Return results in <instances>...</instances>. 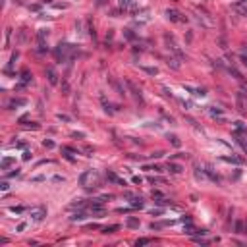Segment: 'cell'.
<instances>
[{"mask_svg": "<svg viewBox=\"0 0 247 247\" xmlns=\"http://www.w3.org/2000/svg\"><path fill=\"white\" fill-rule=\"evenodd\" d=\"M77 54V50H75V47H73V44H58V47L54 48V56L58 60H70V58H73V56Z\"/></svg>", "mask_w": 247, "mask_h": 247, "instance_id": "cell-1", "label": "cell"}, {"mask_svg": "<svg viewBox=\"0 0 247 247\" xmlns=\"http://www.w3.org/2000/svg\"><path fill=\"white\" fill-rule=\"evenodd\" d=\"M98 180H101V176H98V172L95 170H87L83 172V174L79 176V183L83 185V187H89V185H98Z\"/></svg>", "mask_w": 247, "mask_h": 247, "instance_id": "cell-2", "label": "cell"}, {"mask_svg": "<svg viewBox=\"0 0 247 247\" xmlns=\"http://www.w3.org/2000/svg\"><path fill=\"white\" fill-rule=\"evenodd\" d=\"M29 214H31V220L41 222L44 216H47V209H44V207H35V209H31V211H29Z\"/></svg>", "mask_w": 247, "mask_h": 247, "instance_id": "cell-3", "label": "cell"}, {"mask_svg": "<svg viewBox=\"0 0 247 247\" xmlns=\"http://www.w3.org/2000/svg\"><path fill=\"white\" fill-rule=\"evenodd\" d=\"M166 18L170 19V21H176V23H183V21H187V18H185V16H182L178 10H166Z\"/></svg>", "mask_w": 247, "mask_h": 247, "instance_id": "cell-4", "label": "cell"}, {"mask_svg": "<svg viewBox=\"0 0 247 247\" xmlns=\"http://www.w3.org/2000/svg\"><path fill=\"white\" fill-rule=\"evenodd\" d=\"M126 85H127V87H129V91H131V95H133V97L137 98L139 102H143V95H141V91H139L137 87H135V83H133V81H129V79H127V81H126Z\"/></svg>", "mask_w": 247, "mask_h": 247, "instance_id": "cell-5", "label": "cell"}, {"mask_svg": "<svg viewBox=\"0 0 247 247\" xmlns=\"http://www.w3.org/2000/svg\"><path fill=\"white\" fill-rule=\"evenodd\" d=\"M205 168H207V170H205V174L209 176V180H211V182H216V183H220V182H222V180H220V176H218L216 172L212 170V166H211V164H207Z\"/></svg>", "mask_w": 247, "mask_h": 247, "instance_id": "cell-6", "label": "cell"}, {"mask_svg": "<svg viewBox=\"0 0 247 247\" xmlns=\"http://www.w3.org/2000/svg\"><path fill=\"white\" fill-rule=\"evenodd\" d=\"M120 8H122L124 12H127V10H129V12H135V10H137V6H135L133 0H120Z\"/></svg>", "mask_w": 247, "mask_h": 247, "instance_id": "cell-7", "label": "cell"}, {"mask_svg": "<svg viewBox=\"0 0 247 247\" xmlns=\"http://www.w3.org/2000/svg\"><path fill=\"white\" fill-rule=\"evenodd\" d=\"M236 141L243 147V151H247V133H241V131H236Z\"/></svg>", "mask_w": 247, "mask_h": 247, "instance_id": "cell-8", "label": "cell"}, {"mask_svg": "<svg viewBox=\"0 0 247 247\" xmlns=\"http://www.w3.org/2000/svg\"><path fill=\"white\" fill-rule=\"evenodd\" d=\"M127 199H131V209H143V207H145V203H143V199H141V197H133V195H131V197H127Z\"/></svg>", "mask_w": 247, "mask_h": 247, "instance_id": "cell-9", "label": "cell"}, {"mask_svg": "<svg viewBox=\"0 0 247 247\" xmlns=\"http://www.w3.org/2000/svg\"><path fill=\"white\" fill-rule=\"evenodd\" d=\"M12 164H16V158H14V156H4L2 162H0V168H2V170H6V168L12 166Z\"/></svg>", "mask_w": 247, "mask_h": 247, "instance_id": "cell-10", "label": "cell"}, {"mask_svg": "<svg viewBox=\"0 0 247 247\" xmlns=\"http://www.w3.org/2000/svg\"><path fill=\"white\" fill-rule=\"evenodd\" d=\"M18 43L19 44H25L27 43V29H25V27H21V29L18 31Z\"/></svg>", "mask_w": 247, "mask_h": 247, "instance_id": "cell-11", "label": "cell"}, {"mask_svg": "<svg viewBox=\"0 0 247 247\" xmlns=\"http://www.w3.org/2000/svg\"><path fill=\"white\" fill-rule=\"evenodd\" d=\"M106 178L110 180V182H114V183H118V185H126V182H124V180H120L118 178L116 174H114V172H108V174H106Z\"/></svg>", "mask_w": 247, "mask_h": 247, "instance_id": "cell-12", "label": "cell"}, {"mask_svg": "<svg viewBox=\"0 0 247 247\" xmlns=\"http://www.w3.org/2000/svg\"><path fill=\"white\" fill-rule=\"evenodd\" d=\"M47 77H48V81H50L52 85H56V83H58V75H56V72H54V70H47Z\"/></svg>", "mask_w": 247, "mask_h": 247, "instance_id": "cell-13", "label": "cell"}, {"mask_svg": "<svg viewBox=\"0 0 247 247\" xmlns=\"http://www.w3.org/2000/svg\"><path fill=\"white\" fill-rule=\"evenodd\" d=\"M168 170H170L172 174H182L183 168L180 166V164H176V162H170V164H168Z\"/></svg>", "mask_w": 247, "mask_h": 247, "instance_id": "cell-14", "label": "cell"}, {"mask_svg": "<svg viewBox=\"0 0 247 247\" xmlns=\"http://www.w3.org/2000/svg\"><path fill=\"white\" fill-rule=\"evenodd\" d=\"M234 228H236V234H245V222L237 220V222H236V226H234Z\"/></svg>", "mask_w": 247, "mask_h": 247, "instance_id": "cell-15", "label": "cell"}, {"mask_svg": "<svg viewBox=\"0 0 247 247\" xmlns=\"http://www.w3.org/2000/svg\"><path fill=\"white\" fill-rule=\"evenodd\" d=\"M126 224H127V228H139V220H137V218H133V216L127 218Z\"/></svg>", "mask_w": 247, "mask_h": 247, "instance_id": "cell-16", "label": "cell"}, {"mask_svg": "<svg viewBox=\"0 0 247 247\" xmlns=\"http://www.w3.org/2000/svg\"><path fill=\"white\" fill-rule=\"evenodd\" d=\"M48 37V29H41L37 33V39H39V43H44V39Z\"/></svg>", "mask_w": 247, "mask_h": 247, "instance_id": "cell-17", "label": "cell"}, {"mask_svg": "<svg viewBox=\"0 0 247 247\" xmlns=\"http://www.w3.org/2000/svg\"><path fill=\"white\" fill-rule=\"evenodd\" d=\"M29 81H31V73L29 72H23L21 73V85H19V87H23V85L29 83Z\"/></svg>", "mask_w": 247, "mask_h": 247, "instance_id": "cell-18", "label": "cell"}, {"mask_svg": "<svg viewBox=\"0 0 247 247\" xmlns=\"http://www.w3.org/2000/svg\"><path fill=\"white\" fill-rule=\"evenodd\" d=\"M110 83H112V87H114V89H116V91H118V95H122V97H124V89H122V85L118 83L116 79H110Z\"/></svg>", "mask_w": 247, "mask_h": 247, "instance_id": "cell-19", "label": "cell"}, {"mask_svg": "<svg viewBox=\"0 0 247 247\" xmlns=\"http://www.w3.org/2000/svg\"><path fill=\"white\" fill-rule=\"evenodd\" d=\"M147 243H153V240H151V237H139L137 241H135V245H147Z\"/></svg>", "mask_w": 247, "mask_h": 247, "instance_id": "cell-20", "label": "cell"}, {"mask_svg": "<svg viewBox=\"0 0 247 247\" xmlns=\"http://www.w3.org/2000/svg\"><path fill=\"white\" fill-rule=\"evenodd\" d=\"M141 70L145 73H149V75H156V73H158V70H156V68H149V66H143Z\"/></svg>", "mask_w": 247, "mask_h": 247, "instance_id": "cell-21", "label": "cell"}, {"mask_svg": "<svg viewBox=\"0 0 247 247\" xmlns=\"http://www.w3.org/2000/svg\"><path fill=\"white\" fill-rule=\"evenodd\" d=\"M85 218V212H75L73 216H70V220L72 222H79V220H83Z\"/></svg>", "mask_w": 247, "mask_h": 247, "instance_id": "cell-22", "label": "cell"}, {"mask_svg": "<svg viewBox=\"0 0 247 247\" xmlns=\"http://www.w3.org/2000/svg\"><path fill=\"white\" fill-rule=\"evenodd\" d=\"M237 110H240L241 114H245V106H243V98H241V95H237Z\"/></svg>", "mask_w": 247, "mask_h": 247, "instance_id": "cell-23", "label": "cell"}, {"mask_svg": "<svg viewBox=\"0 0 247 247\" xmlns=\"http://www.w3.org/2000/svg\"><path fill=\"white\" fill-rule=\"evenodd\" d=\"M81 209V207H85V201H81V199H77V201H73V203H70V209Z\"/></svg>", "mask_w": 247, "mask_h": 247, "instance_id": "cell-24", "label": "cell"}, {"mask_svg": "<svg viewBox=\"0 0 247 247\" xmlns=\"http://www.w3.org/2000/svg\"><path fill=\"white\" fill-rule=\"evenodd\" d=\"M224 160H228V162H234V164H241L243 160L237 158V156H224Z\"/></svg>", "mask_w": 247, "mask_h": 247, "instance_id": "cell-25", "label": "cell"}, {"mask_svg": "<svg viewBox=\"0 0 247 247\" xmlns=\"http://www.w3.org/2000/svg\"><path fill=\"white\" fill-rule=\"evenodd\" d=\"M228 72H230V73H234V75H236V77H237V79H243V75H241V73H240V72H237V70H236V68H234V66H230V68H228Z\"/></svg>", "mask_w": 247, "mask_h": 247, "instance_id": "cell-26", "label": "cell"}, {"mask_svg": "<svg viewBox=\"0 0 247 247\" xmlns=\"http://www.w3.org/2000/svg\"><path fill=\"white\" fill-rule=\"evenodd\" d=\"M21 104H25V98H14L10 102V106H21Z\"/></svg>", "mask_w": 247, "mask_h": 247, "instance_id": "cell-27", "label": "cell"}, {"mask_svg": "<svg viewBox=\"0 0 247 247\" xmlns=\"http://www.w3.org/2000/svg\"><path fill=\"white\" fill-rule=\"evenodd\" d=\"M168 139H170V143H172L174 147H180V145H182V143H180V139L176 137V135H168Z\"/></svg>", "mask_w": 247, "mask_h": 247, "instance_id": "cell-28", "label": "cell"}, {"mask_svg": "<svg viewBox=\"0 0 247 247\" xmlns=\"http://www.w3.org/2000/svg\"><path fill=\"white\" fill-rule=\"evenodd\" d=\"M118 228H120L118 224H114V226H108V228H104V230H102V234H112V232H116Z\"/></svg>", "mask_w": 247, "mask_h": 247, "instance_id": "cell-29", "label": "cell"}, {"mask_svg": "<svg viewBox=\"0 0 247 247\" xmlns=\"http://www.w3.org/2000/svg\"><path fill=\"white\" fill-rule=\"evenodd\" d=\"M18 56H19V54H18V52H14V54H12V58H10V62H8V68H6V70H10V68H12V66H14V62H16V60H18Z\"/></svg>", "mask_w": 247, "mask_h": 247, "instance_id": "cell-30", "label": "cell"}, {"mask_svg": "<svg viewBox=\"0 0 247 247\" xmlns=\"http://www.w3.org/2000/svg\"><path fill=\"white\" fill-rule=\"evenodd\" d=\"M124 35H126V39H129V41L135 39V33L131 31V29H126V31H124Z\"/></svg>", "mask_w": 247, "mask_h": 247, "instance_id": "cell-31", "label": "cell"}, {"mask_svg": "<svg viewBox=\"0 0 247 247\" xmlns=\"http://www.w3.org/2000/svg\"><path fill=\"white\" fill-rule=\"evenodd\" d=\"M168 66H172L174 70L180 68V64H178V60H176V58H168Z\"/></svg>", "mask_w": 247, "mask_h": 247, "instance_id": "cell-32", "label": "cell"}, {"mask_svg": "<svg viewBox=\"0 0 247 247\" xmlns=\"http://www.w3.org/2000/svg\"><path fill=\"white\" fill-rule=\"evenodd\" d=\"M195 178L197 180H205V172L201 170V168H197V170H195Z\"/></svg>", "mask_w": 247, "mask_h": 247, "instance_id": "cell-33", "label": "cell"}, {"mask_svg": "<svg viewBox=\"0 0 247 247\" xmlns=\"http://www.w3.org/2000/svg\"><path fill=\"white\" fill-rule=\"evenodd\" d=\"M43 145L47 147V149H52V147H54V141H50V139H44V141H43Z\"/></svg>", "mask_w": 247, "mask_h": 247, "instance_id": "cell-34", "label": "cell"}, {"mask_svg": "<svg viewBox=\"0 0 247 247\" xmlns=\"http://www.w3.org/2000/svg\"><path fill=\"white\" fill-rule=\"evenodd\" d=\"M19 174H21V170H19V168H14V172H10L8 178H16V176H19Z\"/></svg>", "mask_w": 247, "mask_h": 247, "instance_id": "cell-35", "label": "cell"}, {"mask_svg": "<svg viewBox=\"0 0 247 247\" xmlns=\"http://www.w3.org/2000/svg\"><path fill=\"white\" fill-rule=\"evenodd\" d=\"M149 182L151 183H164V180L162 178H155V176H153V178H149Z\"/></svg>", "mask_w": 247, "mask_h": 247, "instance_id": "cell-36", "label": "cell"}, {"mask_svg": "<svg viewBox=\"0 0 247 247\" xmlns=\"http://www.w3.org/2000/svg\"><path fill=\"white\" fill-rule=\"evenodd\" d=\"M23 211H25L23 207H12V212H16V214H21Z\"/></svg>", "mask_w": 247, "mask_h": 247, "instance_id": "cell-37", "label": "cell"}, {"mask_svg": "<svg viewBox=\"0 0 247 247\" xmlns=\"http://www.w3.org/2000/svg\"><path fill=\"white\" fill-rule=\"evenodd\" d=\"M0 189H2V191H8V189H10V183H8V182H2V183H0Z\"/></svg>", "mask_w": 247, "mask_h": 247, "instance_id": "cell-38", "label": "cell"}, {"mask_svg": "<svg viewBox=\"0 0 247 247\" xmlns=\"http://www.w3.org/2000/svg\"><path fill=\"white\" fill-rule=\"evenodd\" d=\"M10 37H12V29H6V47L10 44Z\"/></svg>", "mask_w": 247, "mask_h": 247, "instance_id": "cell-39", "label": "cell"}, {"mask_svg": "<svg viewBox=\"0 0 247 247\" xmlns=\"http://www.w3.org/2000/svg\"><path fill=\"white\" fill-rule=\"evenodd\" d=\"M25 222H19V224H18V228H16V230H18V232H23V230H25Z\"/></svg>", "mask_w": 247, "mask_h": 247, "instance_id": "cell-40", "label": "cell"}, {"mask_svg": "<svg viewBox=\"0 0 247 247\" xmlns=\"http://www.w3.org/2000/svg\"><path fill=\"white\" fill-rule=\"evenodd\" d=\"M211 114H212V116H220L222 110H220V108H212V110H211Z\"/></svg>", "mask_w": 247, "mask_h": 247, "instance_id": "cell-41", "label": "cell"}, {"mask_svg": "<svg viewBox=\"0 0 247 247\" xmlns=\"http://www.w3.org/2000/svg\"><path fill=\"white\" fill-rule=\"evenodd\" d=\"M151 214H153V216H160V214H162V211H160V209H153Z\"/></svg>", "mask_w": 247, "mask_h": 247, "instance_id": "cell-42", "label": "cell"}, {"mask_svg": "<svg viewBox=\"0 0 247 247\" xmlns=\"http://www.w3.org/2000/svg\"><path fill=\"white\" fill-rule=\"evenodd\" d=\"M44 180H47L44 176H35V178H33V182H44Z\"/></svg>", "mask_w": 247, "mask_h": 247, "instance_id": "cell-43", "label": "cell"}, {"mask_svg": "<svg viewBox=\"0 0 247 247\" xmlns=\"http://www.w3.org/2000/svg\"><path fill=\"white\" fill-rule=\"evenodd\" d=\"M58 120H62V122H70V118L64 116V114H58Z\"/></svg>", "mask_w": 247, "mask_h": 247, "instance_id": "cell-44", "label": "cell"}, {"mask_svg": "<svg viewBox=\"0 0 247 247\" xmlns=\"http://www.w3.org/2000/svg\"><path fill=\"white\" fill-rule=\"evenodd\" d=\"M31 158V153L29 151H25V153H23V160H29Z\"/></svg>", "mask_w": 247, "mask_h": 247, "instance_id": "cell-45", "label": "cell"}, {"mask_svg": "<svg viewBox=\"0 0 247 247\" xmlns=\"http://www.w3.org/2000/svg\"><path fill=\"white\" fill-rule=\"evenodd\" d=\"M52 180H54V182H64V178H62V176H54Z\"/></svg>", "mask_w": 247, "mask_h": 247, "instance_id": "cell-46", "label": "cell"}, {"mask_svg": "<svg viewBox=\"0 0 247 247\" xmlns=\"http://www.w3.org/2000/svg\"><path fill=\"white\" fill-rule=\"evenodd\" d=\"M241 62H243V66H247V54H241Z\"/></svg>", "mask_w": 247, "mask_h": 247, "instance_id": "cell-47", "label": "cell"}, {"mask_svg": "<svg viewBox=\"0 0 247 247\" xmlns=\"http://www.w3.org/2000/svg\"><path fill=\"white\" fill-rule=\"evenodd\" d=\"M151 156H153V158H160V156H162V153H153Z\"/></svg>", "mask_w": 247, "mask_h": 247, "instance_id": "cell-48", "label": "cell"}, {"mask_svg": "<svg viewBox=\"0 0 247 247\" xmlns=\"http://www.w3.org/2000/svg\"><path fill=\"white\" fill-rule=\"evenodd\" d=\"M97 4H98V6H102V4H104V0H97Z\"/></svg>", "mask_w": 247, "mask_h": 247, "instance_id": "cell-49", "label": "cell"}]
</instances>
